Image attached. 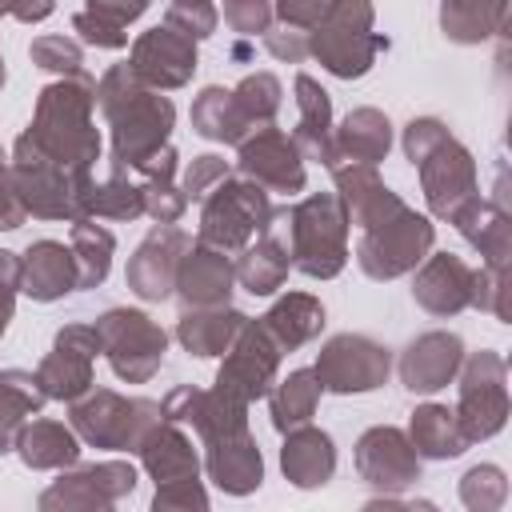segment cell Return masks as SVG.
Returning <instances> with one entry per match:
<instances>
[{"label":"cell","instance_id":"6da1fadb","mask_svg":"<svg viewBox=\"0 0 512 512\" xmlns=\"http://www.w3.org/2000/svg\"><path fill=\"white\" fill-rule=\"evenodd\" d=\"M96 108L108 124V140H112V160L128 172H140V164L160 152L172 136L176 124V108L164 92L148 88L128 60L112 64L100 80H96Z\"/></svg>","mask_w":512,"mask_h":512},{"label":"cell","instance_id":"7a4b0ae2","mask_svg":"<svg viewBox=\"0 0 512 512\" xmlns=\"http://www.w3.org/2000/svg\"><path fill=\"white\" fill-rule=\"evenodd\" d=\"M32 148L48 160L64 164L68 172H88L100 160V128H96V80L60 76L40 88L32 124L20 132Z\"/></svg>","mask_w":512,"mask_h":512},{"label":"cell","instance_id":"3957f363","mask_svg":"<svg viewBox=\"0 0 512 512\" xmlns=\"http://www.w3.org/2000/svg\"><path fill=\"white\" fill-rule=\"evenodd\" d=\"M400 144H404V156L420 172V192H424V204H428V212L436 220H452V212L480 192L476 160L448 132L444 120H436V116H412L404 124Z\"/></svg>","mask_w":512,"mask_h":512},{"label":"cell","instance_id":"277c9868","mask_svg":"<svg viewBox=\"0 0 512 512\" xmlns=\"http://www.w3.org/2000/svg\"><path fill=\"white\" fill-rule=\"evenodd\" d=\"M372 20V0H328L324 16L308 32V56H316L336 80H360L376 56L388 52V36L372 32Z\"/></svg>","mask_w":512,"mask_h":512},{"label":"cell","instance_id":"5b68a950","mask_svg":"<svg viewBox=\"0 0 512 512\" xmlns=\"http://www.w3.org/2000/svg\"><path fill=\"white\" fill-rule=\"evenodd\" d=\"M292 268L312 280H332L348 264V212L336 192H312L288 208Z\"/></svg>","mask_w":512,"mask_h":512},{"label":"cell","instance_id":"8992f818","mask_svg":"<svg viewBox=\"0 0 512 512\" xmlns=\"http://www.w3.org/2000/svg\"><path fill=\"white\" fill-rule=\"evenodd\" d=\"M432 244H436V224L416 208L396 204L392 212L360 228L356 264L368 280H396V276H408L432 252Z\"/></svg>","mask_w":512,"mask_h":512},{"label":"cell","instance_id":"52a82bcc","mask_svg":"<svg viewBox=\"0 0 512 512\" xmlns=\"http://www.w3.org/2000/svg\"><path fill=\"white\" fill-rule=\"evenodd\" d=\"M76 436L92 448L136 452L148 428L160 420V404L148 396H120L112 388H88L68 412Z\"/></svg>","mask_w":512,"mask_h":512},{"label":"cell","instance_id":"ba28073f","mask_svg":"<svg viewBox=\"0 0 512 512\" xmlns=\"http://www.w3.org/2000/svg\"><path fill=\"white\" fill-rule=\"evenodd\" d=\"M8 172H12L16 196H20L28 216H36V220H68L72 224V220H80V188L96 168L68 172L64 164H56L40 148H32L24 136H16Z\"/></svg>","mask_w":512,"mask_h":512},{"label":"cell","instance_id":"9c48e42d","mask_svg":"<svg viewBox=\"0 0 512 512\" xmlns=\"http://www.w3.org/2000/svg\"><path fill=\"white\" fill-rule=\"evenodd\" d=\"M272 196L256 180L244 176H224L204 200H200V240L220 248V252H240L252 244L264 224L272 220Z\"/></svg>","mask_w":512,"mask_h":512},{"label":"cell","instance_id":"30bf717a","mask_svg":"<svg viewBox=\"0 0 512 512\" xmlns=\"http://www.w3.org/2000/svg\"><path fill=\"white\" fill-rule=\"evenodd\" d=\"M460 400H456V420L468 444L492 440L508 424V364L500 352L480 348L464 352L460 360Z\"/></svg>","mask_w":512,"mask_h":512},{"label":"cell","instance_id":"8fae6325","mask_svg":"<svg viewBox=\"0 0 512 512\" xmlns=\"http://www.w3.org/2000/svg\"><path fill=\"white\" fill-rule=\"evenodd\" d=\"M96 336L100 352L108 356L112 372L128 384H144L160 372L164 352H168V332L140 308H108L96 316Z\"/></svg>","mask_w":512,"mask_h":512},{"label":"cell","instance_id":"7c38bea8","mask_svg":"<svg viewBox=\"0 0 512 512\" xmlns=\"http://www.w3.org/2000/svg\"><path fill=\"white\" fill-rule=\"evenodd\" d=\"M136 492V468L128 460H100V464H72L40 492L44 512H104L116 508L124 496Z\"/></svg>","mask_w":512,"mask_h":512},{"label":"cell","instance_id":"4fadbf2b","mask_svg":"<svg viewBox=\"0 0 512 512\" xmlns=\"http://www.w3.org/2000/svg\"><path fill=\"white\" fill-rule=\"evenodd\" d=\"M312 372H316L320 388L336 392V396L376 392L380 384H388L392 352L384 344H376L372 336H364V332H340V336L324 340V348L316 352Z\"/></svg>","mask_w":512,"mask_h":512},{"label":"cell","instance_id":"5bb4252c","mask_svg":"<svg viewBox=\"0 0 512 512\" xmlns=\"http://www.w3.org/2000/svg\"><path fill=\"white\" fill-rule=\"evenodd\" d=\"M280 356H284V352L272 344V336L260 328V320L248 316V320L240 324L236 340L228 344L224 364H220L212 388H220V392H228V396L252 404V400H260V396H268V388L276 384Z\"/></svg>","mask_w":512,"mask_h":512},{"label":"cell","instance_id":"9a60e30c","mask_svg":"<svg viewBox=\"0 0 512 512\" xmlns=\"http://www.w3.org/2000/svg\"><path fill=\"white\" fill-rule=\"evenodd\" d=\"M236 168H240L244 180H256L260 188L284 192V196L304 192V184H308L304 156H300L296 140L276 124H264V128L248 132L236 144Z\"/></svg>","mask_w":512,"mask_h":512},{"label":"cell","instance_id":"2e32d148","mask_svg":"<svg viewBox=\"0 0 512 512\" xmlns=\"http://www.w3.org/2000/svg\"><path fill=\"white\" fill-rule=\"evenodd\" d=\"M96 352H100V336H96L92 324H64L52 336V348L36 368V380H40L44 396L64 400V404L80 400L92 388Z\"/></svg>","mask_w":512,"mask_h":512},{"label":"cell","instance_id":"e0dca14e","mask_svg":"<svg viewBox=\"0 0 512 512\" xmlns=\"http://www.w3.org/2000/svg\"><path fill=\"white\" fill-rule=\"evenodd\" d=\"M356 472L368 488L384 492V496H396L404 488H412L420 480V456L408 440L404 428H392V424H376L368 428L360 440H356Z\"/></svg>","mask_w":512,"mask_h":512},{"label":"cell","instance_id":"ac0fdd59","mask_svg":"<svg viewBox=\"0 0 512 512\" xmlns=\"http://www.w3.org/2000/svg\"><path fill=\"white\" fill-rule=\"evenodd\" d=\"M192 236L176 224H152L148 236L136 244V252L128 256V268H124V284L144 300V304H160L172 296L176 288V268H180V256L188 252Z\"/></svg>","mask_w":512,"mask_h":512},{"label":"cell","instance_id":"d6986e66","mask_svg":"<svg viewBox=\"0 0 512 512\" xmlns=\"http://www.w3.org/2000/svg\"><path fill=\"white\" fill-rule=\"evenodd\" d=\"M196 40H188L184 32L168 28V24H156L148 32H140L132 40V52H128V68L156 92H172V88H184L192 76H196Z\"/></svg>","mask_w":512,"mask_h":512},{"label":"cell","instance_id":"ffe728a7","mask_svg":"<svg viewBox=\"0 0 512 512\" xmlns=\"http://www.w3.org/2000/svg\"><path fill=\"white\" fill-rule=\"evenodd\" d=\"M412 300L428 312V316H460L464 308H472V280L476 268H468L460 256L452 252H428L416 268H412Z\"/></svg>","mask_w":512,"mask_h":512},{"label":"cell","instance_id":"44dd1931","mask_svg":"<svg viewBox=\"0 0 512 512\" xmlns=\"http://www.w3.org/2000/svg\"><path fill=\"white\" fill-rule=\"evenodd\" d=\"M236 284L252 296H272L284 280H288V268H292V256H288V208H272V220L264 224V232L244 244L236 252Z\"/></svg>","mask_w":512,"mask_h":512},{"label":"cell","instance_id":"7402d4cb","mask_svg":"<svg viewBox=\"0 0 512 512\" xmlns=\"http://www.w3.org/2000/svg\"><path fill=\"white\" fill-rule=\"evenodd\" d=\"M460 360H464V340L456 332H444V328L420 332L400 352V384L416 396H432L456 380Z\"/></svg>","mask_w":512,"mask_h":512},{"label":"cell","instance_id":"603a6c76","mask_svg":"<svg viewBox=\"0 0 512 512\" xmlns=\"http://www.w3.org/2000/svg\"><path fill=\"white\" fill-rule=\"evenodd\" d=\"M232 288H236L232 256L212 248V244H204V240H192L188 252L180 256L172 296H180L184 308H208V304H228Z\"/></svg>","mask_w":512,"mask_h":512},{"label":"cell","instance_id":"cb8c5ba5","mask_svg":"<svg viewBox=\"0 0 512 512\" xmlns=\"http://www.w3.org/2000/svg\"><path fill=\"white\" fill-rule=\"evenodd\" d=\"M204 472L228 496H248L264 484V456L248 428L204 440Z\"/></svg>","mask_w":512,"mask_h":512},{"label":"cell","instance_id":"d4e9b609","mask_svg":"<svg viewBox=\"0 0 512 512\" xmlns=\"http://www.w3.org/2000/svg\"><path fill=\"white\" fill-rule=\"evenodd\" d=\"M144 472L156 480V488H168V484H188V480H200V456L192 448V436L184 432V424L176 420H156L148 428V436L140 440L136 448Z\"/></svg>","mask_w":512,"mask_h":512},{"label":"cell","instance_id":"484cf974","mask_svg":"<svg viewBox=\"0 0 512 512\" xmlns=\"http://www.w3.org/2000/svg\"><path fill=\"white\" fill-rule=\"evenodd\" d=\"M76 288H80L76 256L60 240H32L20 252V292L28 300L52 304V300H64Z\"/></svg>","mask_w":512,"mask_h":512},{"label":"cell","instance_id":"4316f807","mask_svg":"<svg viewBox=\"0 0 512 512\" xmlns=\"http://www.w3.org/2000/svg\"><path fill=\"white\" fill-rule=\"evenodd\" d=\"M448 224H456V232L484 256V268L508 272V256H512V216L504 212V204L484 200V196L476 192L472 200H464V204L452 212Z\"/></svg>","mask_w":512,"mask_h":512},{"label":"cell","instance_id":"83f0119b","mask_svg":"<svg viewBox=\"0 0 512 512\" xmlns=\"http://www.w3.org/2000/svg\"><path fill=\"white\" fill-rule=\"evenodd\" d=\"M280 472L292 488H324L336 472V444L324 428L312 424H296L284 432L280 444Z\"/></svg>","mask_w":512,"mask_h":512},{"label":"cell","instance_id":"f1b7e54d","mask_svg":"<svg viewBox=\"0 0 512 512\" xmlns=\"http://www.w3.org/2000/svg\"><path fill=\"white\" fill-rule=\"evenodd\" d=\"M392 148V120L380 108H352L336 128H332V164H380Z\"/></svg>","mask_w":512,"mask_h":512},{"label":"cell","instance_id":"f546056e","mask_svg":"<svg viewBox=\"0 0 512 512\" xmlns=\"http://www.w3.org/2000/svg\"><path fill=\"white\" fill-rule=\"evenodd\" d=\"M328 172H332V180H336V196H340V204H344V212H348V224H356V228H364V224H372L376 216H384V212H392L396 204H404V200L380 180L376 164H332Z\"/></svg>","mask_w":512,"mask_h":512},{"label":"cell","instance_id":"4dcf8cb0","mask_svg":"<svg viewBox=\"0 0 512 512\" xmlns=\"http://www.w3.org/2000/svg\"><path fill=\"white\" fill-rule=\"evenodd\" d=\"M332 96L320 88V80H312L308 72L296 76V128L292 140L300 148L304 160H320L328 164L332 156Z\"/></svg>","mask_w":512,"mask_h":512},{"label":"cell","instance_id":"1f68e13d","mask_svg":"<svg viewBox=\"0 0 512 512\" xmlns=\"http://www.w3.org/2000/svg\"><path fill=\"white\" fill-rule=\"evenodd\" d=\"M80 216L132 224V220L144 216V192H140L136 180H128V168L108 164L104 176L92 172L84 180V188H80Z\"/></svg>","mask_w":512,"mask_h":512},{"label":"cell","instance_id":"d6a6232c","mask_svg":"<svg viewBox=\"0 0 512 512\" xmlns=\"http://www.w3.org/2000/svg\"><path fill=\"white\" fill-rule=\"evenodd\" d=\"M256 320H260V328L272 336V344L280 352H296V348L312 344L324 332V304L312 292H288Z\"/></svg>","mask_w":512,"mask_h":512},{"label":"cell","instance_id":"836d02e7","mask_svg":"<svg viewBox=\"0 0 512 512\" xmlns=\"http://www.w3.org/2000/svg\"><path fill=\"white\" fill-rule=\"evenodd\" d=\"M248 316L232 304H208V308H184L176 320V340L184 344V352L208 360V356H224L228 344L236 340L240 324Z\"/></svg>","mask_w":512,"mask_h":512},{"label":"cell","instance_id":"e575fe53","mask_svg":"<svg viewBox=\"0 0 512 512\" xmlns=\"http://www.w3.org/2000/svg\"><path fill=\"white\" fill-rule=\"evenodd\" d=\"M16 456L32 472H60L80 460V436L60 420H28L16 436Z\"/></svg>","mask_w":512,"mask_h":512},{"label":"cell","instance_id":"d590c367","mask_svg":"<svg viewBox=\"0 0 512 512\" xmlns=\"http://www.w3.org/2000/svg\"><path fill=\"white\" fill-rule=\"evenodd\" d=\"M176 148L164 144L160 152H152L140 164V192H144V216H152L156 224H176L188 212V196L176 184Z\"/></svg>","mask_w":512,"mask_h":512},{"label":"cell","instance_id":"8d00e7d4","mask_svg":"<svg viewBox=\"0 0 512 512\" xmlns=\"http://www.w3.org/2000/svg\"><path fill=\"white\" fill-rule=\"evenodd\" d=\"M48 404L36 372H24V368H4L0 372V456L16 452V436L20 428L40 416V408Z\"/></svg>","mask_w":512,"mask_h":512},{"label":"cell","instance_id":"74e56055","mask_svg":"<svg viewBox=\"0 0 512 512\" xmlns=\"http://www.w3.org/2000/svg\"><path fill=\"white\" fill-rule=\"evenodd\" d=\"M408 440L420 460H456L468 448L460 420L448 404H420L408 420Z\"/></svg>","mask_w":512,"mask_h":512},{"label":"cell","instance_id":"f35d334b","mask_svg":"<svg viewBox=\"0 0 512 512\" xmlns=\"http://www.w3.org/2000/svg\"><path fill=\"white\" fill-rule=\"evenodd\" d=\"M508 0H440V32L452 44H484L504 28Z\"/></svg>","mask_w":512,"mask_h":512},{"label":"cell","instance_id":"ab89813d","mask_svg":"<svg viewBox=\"0 0 512 512\" xmlns=\"http://www.w3.org/2000/svg\"><path fill=\"white\" fill-rule=\"evenodd\" d=\"M320 380L312 368H296L288 372L284 380H276L268 388V416H272V428L276 432H288L296 424H308L316 416V404H320Z\"/></svg>","mask_w":512,"mask_h":512},{"label":"cell","instance_id":"60d3db41","mask_svg":"<svg viewBox=\"0 0 512 512\" xmlns=\"http://www.w3.org/2000/svg\"><path fill=\"white\" fill-rule=\"evenodd\" d=\"M192 128L216 144H240L252 132L232 100V88H220V84L200 88V96L192 100Z\"/></svg>","mask_w":512,"mask_h":512},{"label":"cell","instance_id":"b9f144b4","mask_svg":"<svg viewBox=\"0 0 512 512\" xmlns=\"http://www.w3.org/2000/svg\"><path fill=\"white\" fill-rule=\"evenodd\" d=\"M72 256H76V272H80V288H100L108 280L112 268V252H116V236L96 224L92 216L72 220Z\"/></svg>","mask_w":512,"mask_h":512},{"label":"cell","instance_id":"7bdbcfd3","mask_svg":"<svg viewBox=\"0 0 512 512\" xmlns=\"http://www.w3.org/2000/svg\"><path fill=\"white\" fill-rule=\"evenodd\" d=\"M232 100H236L244 124L256 132V128H264V124L276 120L280 100H284V88H280V80H276L272 72H248V76L232 88Z\"/></svg>","mask_w":512,"mask_h":512},{"label":"cell","instance_id":"ee69618b","mask_svg":"<svg viewBox=\"0 0 512 512\" xmlns=\"http://www.w3.org/2000/svg\"><path fill=\"white\" fill-rule=\"evenodd\" d=\"M460 500L468 512H496L508 500V480L504 468L496 464H476L460 476Z\"/></svg>","mask_w":512,"mask_h":512},{"label":"cell","instance_id":"f6af8a7d","mask_svg":"<svg viewBox=\"0 0 512 512\" xmlns=\"http://www.w3.org/2000/svg\"><path fill=\"white\" fill-rule=\"evenodd\" d=\"M32 64L44 68V72H56V76H84V48L72 40V36H36L32 48H28Z\"/></svg>","mask_w":512,"mask_h":512},{"label":"cell","instance_id":"bcb514c9","mask_svg":"<svg viewBox=\"0 0 512 512\" xmlns=\"http://www.w3.org/2000/svg\"><path fill=\"white\" fill-rule=\"evenodd\" d=\"M168 28L184 32L188 40H208L220 24V12L212 0H168V16H164Z\"/></svg>","mask_w":512,"mask_h":512},{"label":"cell","instance_id":"7dc6e473","mask_svg":"<svg viewBox=\"0 0 512 512\" xmlns=\"http://www.w3.org/2000/svg\"><path fill=\"white\" fill-rule=\"evenodd\" d=\"M224 176H232V164L224 156H216V152H204V156H192V164L184 168L180 188H184V196L192 204V200H204Z\"/></svg>","mask_w":512,"mask_h":512},{"label":"cell","instance_id":"c3c4849f","mask_svg":"<svg viewBox=\"0 0 512 512\" xmlns=\"http://www.w3.org/2000/svg\"><path fill=\"white\" fill-rule=\"evenodd\" d=\"M224 24L236 36H264L272 24V0H224Z\"/></svg>","mask_w":512,"mask_h":512},{"label":"cell","instance_id":"681fc988","mask_svg":"<svg viewBox=\"0 0 512 512\" xmlns=\"http://www.w3.org/2000/svg\"><path fill=\"white\" fill-rule=\"evenodd\" d=\"M504 292H508V272L500 268H476V280H472V308L480 312H492L496 320H508V308H504Z\"/></svg>","mask_w":512,"mask_h":512},{"label":"cell","instance_id":"f907efd6","mask_svg":"<svg viewBox=\"0 0 512 512\" xmlns=\"http://www.w3.org/2000/svg\"><path fill=\"white\" fill-rule=\"evenodd\" d=\"M72 32H76L84 44H92V48H108V52L128 48V28H116V24H108V20H100V16L84 12V8L72 16Z\"/></svg>","mask_w":512,"mask_h":512},{"label":"cell","instance_id":"816d5d0a","mask_svg":"<svg viewBox=\"0 0 512 512\" xmlns=\"http://www.w3.org/2000/svg\"><path fill=\"white\" fill-rule=\"evenodd\" d=\"M152 508L156 512H204L208 508V492L200 480H188V484H168V488H156L152 492Z\"/></svg>","mask_w":512,"mask_h":512},{"label":"cell","instance_id":"f5cc1de1","mask_svg":"<svg viewBox=\"0 0 512 512\" xmlns=\"http://www.w3.org/2000/svg\"><path fill=\"white\" fill-rule=\"evenodd\" d=\"M264 48L284 64H300L308 56V32L292 28V24H268L264 28Z\"/></svg>","mask_w":512,"mask_h":512},{"label":"cell","instance_id":"db71d44e","mask_svg":"<svg viewBox=\"0 0 512 512\" xmlns=\"http://www.w3.org/2000/svg\"><path fill=\"white\" fill-rule=\"evenodd\" d=\"M16 292H20V256L0 248V336L8 332V320L16 312Z\"/></svg>","mask_w":512,"mask_h":512},{"label":"cell","instance_id":"11a10c76","mask_svg":"<svg viewBox=\"0 0 512 512\" xmlns=\"http://www.w3.org/2000/svg\"><path fill=\"white\" fill-rule=\"evenodd\" d=\"M324 8H328V0H272L276 24H292L304 32H312V24L324 16Z\"/></svg>","mask_w":512,"mask_h":512},{"label":"cell","instance_id":"9f6ffc18","mask_svg":"<svg viewBox=\"0 0 512 512\" xmlns=\"http://www.w3.org/2000/svg\"><path fill=\"white\" fill-rule=\"evenodd\" d=\"M148 4L152 0H88L84 12H92V16H100V20L116 24V28H128L132 20H140L148 12Z\"/></svg>","mask_w":512,"mask_h":512},{"label":"cell","instance_id":"6f0895ef","mask_svg":"<svg viewBox=\"0 0 512 512\" xmlns=\"http://www.w3.org/2000/svg\"><path fill=\"white\" fill-rule=\"evenodd\" d=\"M24 220H28V212H24L20 196H16L12 172H8V164H0V232H16Z\"/></svg>","mask_w":512,"mask_h":512},{"label":"cell","instance_id":"680465c9","mask_svg":"<svg viewBox=\"0 0 512 512\" xmlns=\"http://www.w3.org/2000/svg\"><path fill=\"white\" fill-rule=\"evenodd\" d=\"M56 12V0H8V16H16L20 24H40Z\"/></svg>","mask_w":512,"mask_h":512},{"label":"cell","instance_id":"91938a15","mask_svg":"<svg viewBox=\"0 0 512 512\" xmlns=\"http://www.w3.org/2000/svg\"><path fill=\"white\" fill-rule=\"evenodd\" d=\"M4 80H8V68H4V56H0V88H4Z\"/></svg>","mask_w":512,"mask_h":512},{"label":"cell","instance_id":"94428289","mask_svg":"<svg viewBox=\"0 0 512 512\" xmlns=\"http://www.w3.org/2000/svg\"><path fill=\"white\" fill-rule=\"evenodd\" d=\"M0 16H8V0H0Z\"/></svg>","mask_w":512,"mask_h":512},{"label":"cell","instance_id":"6125c7cd","mask_svg":"<svg viewBox=\"0 0 512 512\" xmlns=\"http://www.w3.org/2000/svg\"><path fill=\"white\" fill-rule=\"evenodd\" d=\"M0 164H8V156H4V148H0Z\"/></svg>","mask_w":512,"mask_h":512}]
</instances>
